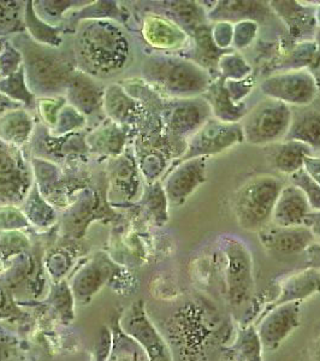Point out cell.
Wrapping results in <instances>:
<instances>
[{
    "mask_svg": "<svg viewBox=\"0 0 320 361\" xmlns=\"http://www.w3.org/2000/svg\"><path fill=\"white\" fill-rule=\"evenodd\" d=\"M290 106L267 98L247 111L242 121L243 139L247 144L269 146L283 141L292 123Z\"/></svg>",
    "mask_w": 320,
    "mask_h": 361,
    "instance_id": "3957f363",
    "label": "cell"
},
{
    "mask_svg": "<svg viewBox=\"0 0 320 361\" xmlns=\"http://www.w3.org/2000/svg\"><path fill=\"white\" fill-rule=\"evenodd\" d=\"M142 76L165 95L185 100L204 94L212 83L209 71L199 63L171 56H153L146 59Z\"/></svg>",
    "mask_w": 320,
    "mask_h": 361,
    "instance_id": "6da1fadb",
    "label": "cell"
},
{
    "mask_svg": "<svg viewBox=\"0 0 320 361\" xmlns=\"http://www.w3.org/2000/svg\"><path fill=\"white\" fill-rule=\"evenodd\" d=\"M306 69L309 71V74L312 75L314 81H316V87L320 93V30H316V37H314V51H313L311 61L308 63Z\"/></svg>",
    "mask_w": 320,
    "mask_h": 361,
    "instance_id": "484cf974",
    "label": "cell"
},
{
    "mask_svg": "<svg viewBox=\"0 0 320 361\" xmlns=\"http://www.w3.org/2000/svg\"><path fill=\"white\" fill-rule=\"evenodd\" d=\"M185 103L177 107L171 116L173 130L180 134H192L197 132L202 124L209 119L211 107L206 100L187 99Z\"/></svg>",
    "mask_w": 320,
    "mask_h": 361,
    "instance_id": "5bb4252c",
    "label": "cell"
},
{
    "mask_svg": "<svg viewBox=\"0 0 320 361\" xmlns=\"http://www.w3.org/2000/svg\"><path fill=\"white\" fill-rule=\"evenodd\" d=\"M122 326L144 347L149 361H171L168 347L146 316L141 301L129 310Z\"/></svg>",
    "mask_w": 320,
    "mask_h": 361,
    "instance_id": "9c48e42d",
    "label": "cell"
},
{
    "mask_svg": "<svg viewBox=\"0 0 320 361\" xmlns=\"http://www.w3.org/2000/svg\"><path fill=\"white\" fill-rule=\"evenodd\" d=\"M173 8L182 23L187 25V28H192L195 32L202 25H204L206 20L205 11L197 3H175Z\"/></svg>",
    "mask_w": 320,
    "mask_h": 361,
    "instance_id": "7402d4cb",
    "label": "cell"
},
{
    "mask_svg": "<svg viewBox=\"0 0 320 361\" xmlns=\"http://www.w3.org/2000/svg\"><path fill=\"white\" fill-rule=\"evenodd\" d=\"M258 32V23L253 21L238 22L234 25L233 46L236 49H245L254 40Z\"/></svg>",
    "mask_w": 320,
    "mask_h": 361,
    "instance_id": "cb8c5ba5",
    "label": "cell"
},
{
    "mask_svg": "<svg viewBox=\"0 0 320 361\" xmlns=\"http://www.w3.org/2000/svg\"><path fill=\"white\" fill-rule=\"evenodd\" d=\"M316 27H318V29L320 30V4L318 5L316 8Z\"/></svg>",
    "mask_w": 320,
    "mask_h": 361,
    "instance_id": "f546056e",
    "label": "cell"
},
{
    "mask_svg": "<svg viewBox=\"0 0 320 361\" xmlns=\"http://www.w3.org/2000/svg\"><path fill=\"white\" fill-rule=\"evenodd\" d=\"M289 178L292 185H296L304 192L312 211H320V185L308 176L304 169L293 173Z\"/></svg>",
    "mask_w": 320,
    "mask_h": 361,
    "instance_id": "44dd1931",
    "label": "cell"
},
{
    "mask_svg": "<svg viewBox=\"0 0 320 361\" xmlns=\"http://www.w3.org/2000/svg\"><path fill=\"white\" fill-rule=\"evenodd\" d=\"M313 359L314 361H320V337L316 340L314 349H313Z\"/></svg>",
    "mask_w": 320,
    "mask_h": 361,
    "instance_id": "f1b7e54d",
    "label": "cell"
},
{
    "mask_svg": "<svg viewBox=\"0 0 320 361\" xmlns=\"http://www.w3.org/2000/svg\"><path fill=\"white\" fill-rule=\"evenodd\" d=\"M25 18H27V27L30 30L32 35L37 37V40L45 42V44L49 42V45H59L58 42L61 40L57 35V32L37 18L30 6H29V10H27Z\"/></svg>",
    "mask_w": 320,
    "mask_h": 361,
    "instance_id": "603a6c76",
    "label": "cell"
},
{
    "mask_svg": "<svg viewBox=\"0 0 320 361\" xmlns=\"http://www.w3.org/2000/svg\"><path fill=\"white\" fill-rule=\"evenodd\" d=\"M226 258V294L229 302L241 306L251 299L254 290L253 260L250 250L236 238H223Z\"/></svg>",
    "mask_w": 320,
    "mask_h": 361,
    "instance_id": "277c9868",
    "label": "cell"
},
{
    "mask_svg": "<svg viewBox=\"0 0 320 361\" xmlns=\"http://www.w3.org/2000/svg\"><path fill=\"white\" fill-rule=\"evenodd\" d=\"M283 180L271 175H259L247 180L234 195L235 216L247 231H261L272 222V214Z\"/></svg>",
    "mask_w": 320,
    "mask_h": 361,
    "instance_id": "7a4b0ae2",
    "label": "cell"
},
{
    "mask_svg": "<svg viewBox=\"0 0 320 361\" xmlns=\"http://www.w3.org/2000/svg\"><path fill=\"white\" fill-rule=\"evenodd\" d=\"M301 302H288L269 308L260 320L257 331L267 350H276L299 328Z\"/></svg>",
    "mask_w": 320,
    "mask_h": 361,
    "instance_id": "52a82bcc",
    "label": "cell"
},
{
    "mask_svg": "<svg viewBox=\"0 0 320 361\" xmlns=\"http://www.w3.org/2000/svg\"><path fill=\"white\" fill-rule=\"evenodd\" d=\"M211 35L214 39V45L218 49H228L233 45V35H234V25L229 22H216L214 28L211 30Z\"/></svg>",
    "mask_w": 320,
    "mask_h": 361,
    "instance_id": "d4e9b609",
    "label": "cell"
},
{
    "mask_svg": "<svg viewBox=\"0 0 320 361\" xmlns=\"http://www.w3.org/2000/svg\"><path fill=\"white\" fill-rule=\"evenodd\" d=\"M218 68L224 78H229V81L245 80L252 71L251 66L247 64L245 58L236 52L223 54L218 62Z\"/></svg>",
    "mask_w": 320,
    "mask_h": 361,
    "instance_id": "ffe728a7",
    "label": "cell"
},
{
    "mask_svg": "<svg viewBox=\"0 0 320 361\" xmlns=\"http://www.w3.org/2000/svg\"><path fill=\"white\" fill-rule=\"evenodd\" d=\"M312 211L307 197L301 189L292 183L284 185L272 214V224L278 226H304Z\"/></svg>",
    "mask_w": 320,
    "mask_h": 361,
    "instance_id": "8fae6325",
    "label": "cell"
},
{
    "mask_svg": "<svg viewBox=\"0 0 320 361\" xmlns=\"http://www.w3.org/2000/svg\"><path fill=\"white\" fill-rule=\"evenodd\" d=\"M207 158L181 161L165 180V194L173 206H181L206 182Z\"/></svg>",
    "mask_w": 320,
    "mask_h": 361,
    "instance_id": "ba28073f",
    "label": "cell"
},
{
    "mask_svg": "<svg viewBox=\"0 0 320 361\" xmlns=\"http://www.w3.org/2000/svg\"><path fill=\"white\" fill-rule=\"evenodd\" d=\"M304 170L308 176L320 185V157L313 156V154L306 157Z\"/></svg>",
    "mask_w": 320,
    "mask_h": 361,
    "instance_id": "4316f807",
    "label": "cell"
},
{
    "mask_svg": "<svg viewBox=\"0 0 320 361\" xmlns=\"http://www.w3.org/2000/svg\"><path fill=\"white\" fill-rule=\"evenodd\" d=\"M243 141L241 123H229L217 118L207 119L190 136L180 163L193 158H209V156L219 154Z\"/></svg>",
    "mask_w": 320,
    "mask_h": 361,
    "instance_id": "5b68a950",
    "label": "cell"
},
{
    "mask_svg": "<svg viewBox=\"0 0 320 361\" xmlns=\"http://www.w3.org/2000/svg\"><path fill=\"white\" fill-rule=\"evenodd\" d=\"M269 8L261 1H219L209 17L216 22H255L257 17L270 15Z\"/></svg>",
    "mask_w": 320,
    "mask_h": 361,
    "instance_id": "2e32d148",
    "label": "cell"
},
{
    "mask_svg": "<svg viewBox=\"0 0 320 361\" xmlns=\"http://www.w3.org/2000/svg\"><path fill=\"white\" fill-rule=\"evenodd\" d=\"M263 349L257 328L248 325L238 330L234 343L223 352L222 361H264Z\"/></svg>",
    "mask_w": 320,
    "mask_h": 361,
    "instance_id": "ac0fdd59",
    "label": "cell"
},
{
    "mask_svg": "<svg viewBox=\"0 0 320 361\" xmlns=\"http://www.w3.org/2000/svg\"><path fill=\"white\" fill-rule=\"evenodd\" d=\"M318 293H320V272L316 269H306L284 281L278 298L270 308L288 302H302Z\"/></svg>",
    "mask_w": 320,
    "mask_h": 361,
    "instance_id": "4fadbf2b",
    "label": "cell"
},
{
    "mask_svg": "<svg viewBox=\"0 0 320 361\" xmlns=\"http://www.w3.org/2000/svg\"><path fill=\"white\" fill-rule=\"evenodd\" d=\"M270 8L285 22L294 37L304 39L308 34L316 37V8L300 5L297 1H271Z\"/></svg>",
    "mask_w": 320,
    "mask_h": 361,
    "instance_id": "7c38bea8",
    "label": "cell"
},
{
    "mask_svg": "<svg viewBox=\"0 0 320 361\" xmlns=\"http://www.w3.org/2000/svg\"><path fill=\"white\" fill-rule=\"evenodd\" d=\"M304 226L312 231L314 238H320V211H311L306 217Z\"/></svg>",
    "mask_w": 320,
    "mask_h": 361,
    "instance_id": "83f0119b",
    "label": "cell"
},
{
    "mask_svg": "<svg viewBox=\"0 0 320 361\" xmlns=\"http://www.w3.org/2000/svg\"><path fill=\"white\" fill-rule=\"evenodd\" d=\"M207 103L214 112V118L221 119L229 123H240L246 115L245 104L235 103L226 90L223 81H212L207 90Z\"/></svg>",
    "mask_w": 320,
    "mask_h": 361,
    "instance_id": "9a60e30c",
    "label": "cell"
},
{
    "mask_svg": "<svg viewBox=\"0 0 320 361\" xmlns=\"http://www.w3.org/2000/svg\"><path fill=\"white\" fill-rule=\"evenodd\" d=\"M259 240L266 250L277 255H300L312 246L314 235L304 226H278L272 224L259 231Z\"/></svg>",
    "mask_w": 320,
    "mask_h": 361,
    "instance_id": "30bf717a",
    "label": "cell"
},
{
    "mask_svg": "<svg viewBox=\"0 0 320 361\" xmlns=\"http://www.w3.org/2000/svg\"><path fill=\"white\" fill-rule=\"evenodd\" d=\"M283 141H297L306 145L312 152L320 151V114L302 112L294 116Z\"/></svg>",
    "mask_w": 320,
    "mask_h": 361,
    "instance_id": "d6986e66",
    "label": "cell"
},
{
    "mask_svg": "<svg viewBox=\"0 0 320 361\" xmlns=\"http://www.w3.org/2000/svg\"><path fill=\"white\" fill-rule=\"evenodd\" d=\"M272 146V165L277 171L287 176H292L304 169L306 157L313 154L311 148L297 141H281Z\"/></svg>",
    "mask_w": 320,
    "mask_h": 361,
    "instance_id": "e0dca14e",
    "label": "cell"
},
{
    "mask_svg": "<svg viewBox=\"0 0 320 361\" xmlns=\"http://www.w3.org/2000/svg\"><path fill=\"white\" fill-rule=\"evenodd\" d=\"M261 92L269 99L288 106H306L319 94L316 81L307 69H289L265 78Z\"/></svg>",
    "mask_w": 320,
    "mask_h": 361,
    "instance_id": "8992f818",
    "label": "cell"
}]
</instances>
